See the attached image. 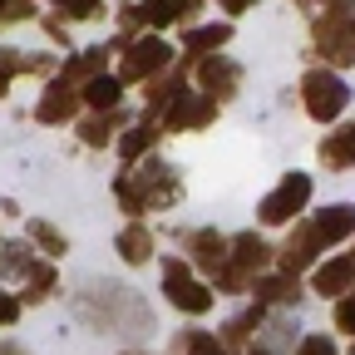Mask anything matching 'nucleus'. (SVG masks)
Listing matches in <instances>:
<instances>
[{"label": "nucleus", "mask_w": 355, "mask_h": 355, "mask_svg": "<svg viewBox=\"0 0 355 355\" xmlns=\"http://www.w3.org/2000/svg\"><path fill=\"white\" fill-rule=\"evenodd\" d=\"M74 306H79V316H89V321L104 326V331H119V326H144V331H148V306H144V301H133L119 282L89 286Z\"/></svg>", "instance_id": "f257e3e1"}, {"label": "nucleus", "mask_w": 355, "mask_h": 355, "mask_svg": "<svg viewBox=\"0 0 355 355\" xmlns=\"http://www.w3.org/2000/svg\"><path fill=\"white\" fill-rule=\"evenodd\" d=\"M350 0L331 6L316 20V55H326L331 64H355V20H350Z\"/></svg>", "instance_id": "f03ea898"}, {"label": "nucleus", "mask_w": 355, "mask_h": 355, "mask_svg": "<svg viewBox=\"0 0 355 355\" xmlns=\"http://www.w3.org/2000/svg\"><path fill=\"white\" fill-rule=\"evenodd\" d=\"M301 104H306L311 119L331 123V119L350 104V89H345V79H336L331 69H311V74L301 79Z\"/></svg>", "instance_id": "7ed1b4c3"}, {"label": "nucleus", "mask_w": 355, "mask_h": 355, "mask_svg": "<svg viewBox=\"0 0 355 355\" xmlns=\"http://www.w3.org/2000/svg\"><path fill=\"white\" fill-rule=\"evenodd\" d=\"M306 202H311V178H306V173H286L282 183L261 198L257 217L266 222V227H282V222H291V217H296Z\"/></svg>", "instance_id": "20e7f679"}, {"label": "nucleus", "mask_w": 355, "mask_h": 355, "mask_svg": "<svg viewBox=\"0 0 355 355\" xmlns=\"http://www.w3.org/2000/svg\"><path fill=\"white\" fill-rule=\"evenodd\" d=\"M163 296L178 306V311H188V316H202V311L212 306V291L202 286V282H193L188 277V266L183 261H163Z\"/></svg>", "instance_id": "39448f33"}, {"label": "nucleus", "mask_w": 355, "mask_h": 355, "mask_svg": "<svg viewBox=\"0 0 355 355\" xmlns=\"http://www.w3.org/2000/svg\"><path fill=\"white\" fill-rule=\"evenodd\" d=\"M198 15V0H139V6H123V25L139 30V25H178Z\"/></svg>", "instance_id": "423d86ee"}, {"label": "nucleus", "mask_w": 355, "mask_h": 355, "mask_svg": "<svg viewBox=\"0 0 355 355\" xmlns=\"http://www.w3.org/2000/svg\"><path fill=\"white\" fill-rule=\"evenodd\" d=\"M133 183H139V193H144L148 207H173L178 198H183V188H178V173H173L168 163H158V158H148L139 173H133Z\"/></svg>", "instance_id": "0eeeda50"}, {"label": "nucleus", "mask_w": 355, "mask_h": 355, "mask_svg": "<svg viewBox=\"0 0 355 355\" xmlns=\"http://www.w3.org/2000/svg\"><path fill=\"white\" fill-rule=\"evenodd\" d=\"M217 119V99H207V94H178L168 109H163V123L168 128H207Z\"/></svg>", "instance_id": "6e6552de"}, {"label": "nucleus", "mask_w": 355, "mask_h": 355, "mask_svg": "<svg viewBox=\"0 0 355 355\" xmlns=\"http://www.w3.org/2000/svg\"><path fill=\"white\" fill-rule=\"evenodd\" d=\"M168 60H173V50L163 40H139L123 55V79H153L158 69H168Z\"/></svg>", "instance_id": "1a4fd4ad"}, {"label": "nucleus", "mask_w": 355, "mask_h": 355, "mask_svg": "<svg viewBox=\"0 0 355 355\" xmlns=\"http://www.w3.org/2000/svg\"><path fill=\"white\" fill-rule=\"evenodd\" d=\"M198 64V79H202V94L207 99H232L237 94V84H242V69L232 60H193Z\"/></svg>", "instance_id": "9d476101"}, {"label": "nucleus", "mask_w": 355, "mask_h": 355, "mask_svg": "<svg viewBox=\"0 0 355 355\" xmlns=\"http://www.w3.org/2000/svg\"><path fill=\"white\" fill-rule=\"evenodd\" d=\"M188 242V252H193V266H202V272H222V266H227V252H232V242L227 237H217L212 227H202V232H188L183 237Z\"/></svg>", "instance_id": "9b49d317"}, {"label": "nucleus", "mask_w": 355, "mask_h": 355, "mask_svg": "<svg viewBox=\"0 0 355 355\" xmlns=\"http://www.w3.org/2000/svg\"><path fill=\"white\" fill-rule=\"evenodd\" d=\"M321 247H326V242L316 237V227H311V222H301V227L286 237V247H282V266H286L291 277H301L306 266L316 261V252H321Z\"/></svg>", "instance_id": "f8f14e48"}, {"label": "nucleus", "mask_w": 355, "mask_h": 355, "mask_svg": "<svg viewBox=\"0 0 355 355\" xmlns=\"http://www.w3.org/2000/svg\"><path fill=\"white\" fill-rule=\"evenodd\" d=\"M74 109H79V94H74V84L55 79L50 89H44V99H40L35 119H40V123H64V119H74Z\"/></svg>", "instance_id": "ddd939ff"}, {"label": "nucleus", "mask_w": 355, "mask_h": 355, "mask_svg": "<svg viewBox=\"0 0 355 355\" xmlns=\"http://www.w3.org/2000/svg\"><path fill=\"white\" fill-rule=\"evenodd\" d=\"M311 227H316V237L331 247V242H340V237H355V207L350 202H340V207H326L316 222H311Z\"/></svg>", "instance_id": "4468645a"}, {"label": "nucleus", "mask_w": 355, "mask_h": 355, "mask_svg": "<svg viewBox=\"0 0 355 355\" xmlns=\"http://www.w3.org/2000/svg\"><path fill=\"white\" fill-rule=\"evenodd\" d=\"M227 40H232V25H198V30L183 35V50H188L193 60H202L207 50H222Z\"/></svg>", "instance_id": "2eb2a0df"}, {"label": "nucleus", "mask_w": 355, "mask_h": 355, "mask_svg": "<svg viewBox=\"0 0 355 355\" xmlns=\"http://www.w3.org/2000/svg\"><path fill=\"white\" fill-rule=\"evenodd\" d=\"M321 163H326V168H350V163H355V123L336 128L331 139L321 144Z\"/></svg>", "instance_id": "dca6fc26"}, {"label": "nucleus", "mask_w": 355, "mask_h": 355, "mask_svg": "<svg viewBox=\"0 0 355 355\" xmlns=\"http://www.w3.org/2000/svg\"><path fill=\"white\" fill-rule=\"evenodd\" d=\"M119 257H123L128 266H144V261L153 257V232L139 227V222H133V227H123V232H119Z\"/></svg>", "instance_id": "f3484780"}, {"label": "nucleus", "mask_w": 355, "mask_h": 355, "mask_svg": "<svg viewBox=\"0 0 355 355\" xmlns=\"http://www.w3.org/2000/svg\"><path fill=\"white\" fill-rule=\"evenodd\" d=\"M350 282H355V261H350V257H336V261H326L321 272H316V291L331 296V301H336V291H345Z\"/></svg>", "instance_id": "a211bd4d"}, {"label": "nucleus", "mask_w": 355, "mask_h": 355, "mask_svg": "<svg viewBox=\"0 0 355 355\" xmlns=\"http://www.w3.org/2000/svg\"><path fill=\"white\" fill-rule=\"evenodd\" d=\"M119 94H123V79H114V74H94V79L84 84V104H94L104 114L119 109Z\"/></svg>", "instance_id": "6ab92c4d"}, {"label": "nucleus", "mask_w": 355, "mask_h": 355, "mask_svg": "<svg viewBox=\"0 0 355 355\" xmlns=\"http://www.w3.org/2000/svg\"><path fill=\"white\" fill-rule=\"evenodd\" d=\"M153 139H158V128H153V119H144V123H133V128L123 133V139H119V158H123V163H133L139 153H148V148H153Z\"/></svg>", "instance_id": "aec40b11"}, {"label": "nucleus", "mask_w": 355, "mask_h": 355, "mask_svg": "<svg viewBox=\"0 0 355 355\" xmlns=\"http://www.w3.org/2000/svg\"><path fill=\"white\" fill-rule=\"evenodd\" d=\"M35 266H40V261L30 257V247H25V242H10V247H0V272H6L10 282H20V277L30 282V272H35Z\"/></svg>", "instance_id": "412c9836"}, {"label": "nucleus", "mask_w": 355, "mask_h": 355, "mask_svg": "<svg viewBox=\"0 0 355 355\" xmlns=\"http://www.w3.org/2000/svg\"><path fill=\"white\" fill-rule=\"evenodd\" d=\"M25 69L44 74V69H50V60H35V55H20V50H0V94L10 89V74H25Z\"/></svg>", "instance_id": "4be33fe9"}, {"label": "nucleus", "mask_w": 355, "mask_h": 355, "mask_svg": "<svg viewBox=\"0 0 355 355\" xmlns=\"http://www.w3.org/2000/svg\"><path fill=\"white\" fill-rule=\"evenodd\" d=\"M257 296H261V301H277V306H291V301L301 296V282H296L291 272H282V277H261V282H257Z\"/></svg>", "instance_id": "5701e85b"}, {"label": "nucleus", "mask_w": 355, "mask_h": 355, "mask_svg": "<svg viewBox=\"0 0 355 355\" xmlns=\"http://www.w3.org/2000/svg\"><path fill=\"white\" fill-rule=\"evenodd\" d=\"M104 55H109V50H99V44H94V50H84V55H74V60L64 64V84H74V79L89 84V79L104 69Z\"/></svg>", "instance_id": "b1692460"}, {"label": "nucleus", "mask_w": 355, "mask_h": 355, "mask_svg": "<svg viewBox=\"0 0 355 355\" xmlns=\"http://www.w3.org/2000/svg\"><path fill=\"white\" fill-rule=\"evenodd\" d=\"M119 119H123L119 109H114V114H94V119H84V123H79V139H84L89 148H99V144H109V128H114Z\"/></svg>", "instance_id": "393cba45"}, {"label": "nucleus", "mask_w": 355, "mask_h": 355, "mask_svg": "<svg viewBox=\"0 0 355 355\" xmlns=\"http://www.w3.org/2000/svg\"><path fill=\"white\" fill-rule=\"evenodd\" d=\"M114 193H119V207L128 212V217H139L148 202H144V193H139V183H133V173H123L119 183H114Z\"/></svg>", "instance_id": "a878e982"}, {"label": "nucleus", "mask_w": 355, "mask_h": 355, "mask_svg": "<svg viewBox=\"0 0 355 355\" xmlns=\"http://www.w3.org/2000/svg\"><path fill=\"white\" fill-rule=\"evenodd\" d=\"M55 291V266H35V272H30V282H25V301H44V296H50Z\"/></svg>", "instance_id": "bb28decb"}, {"label": "nucleus", "mask_w": 355, "mask_h": 355, "mask_svg": "<svg viewBox=\"0 0 355 355\" xmlns=\"http://www.w3.org/2000/svg\"><path fill=\"white\" fill-rule=\"evenodd\" d=\"M261 321V311H247V316H232L227 326H222V340H227V345H242L247 336H252V326Z\"/></svg>", "instance_id": "cd10ccee"}, {"label": "nucleus", "mask_w": 355, "mask_h": 355, "mask_svg": "<svg viewBox=\"0 0 355 355\" xmlns=\"http://www.w3.org/2000/svg\"><path fill=\"white\" fill-rule=\"evenodd\" d=\"M30 237H35L44 252H50V257H64V237L50 227V222H40V217H35V222H30Z\"/></svg>", "instance_id": "c85d7f7f"}, {"label": "nucleus", "mask_w": 355, "mask_h": 355, "mask_svg": "<svg viewBox=\"0 0 355 355\" xmlns=\"http://www.w3.org/2000/svg\"><path fill=\"white\" fill-rule=\"evenodd\" d=\"M60 6V15H69V20H94V15H104V0H55Z\"/></svg>", "instance_id": "c756f323"}, {"label": "nucleus", "mask_w": 355, "mask_h": 355, "mask_svg": "<svg viewBox=\"0 0 355 355\" xmlns=\"http://www.w3.org/2000/svg\"><path fill=\"white\" fill-rule=\"evenodd\" d=\"M291 355H336V340H331V336H306Z\"/></svg>", "instance_id": "7c9ffc66"}, {"label": "nucleus", "mask_w": 355, "mask_h": 355, "mask_svg": "<svg viewBox=\"0 0 355 355\" xmlns=\"http://www.w3.org/2000/svg\"><path fill=\"white\" fill-rule=\"evenodd\" d=\"M183 345H188V355H222V350H217V336H202V331L183 336Z\"/></svg>", "instance_id": "2f4dec72"}, {"label": "nucleus", "mask_w": 355, "mask_h": 355, "mask_svg": "<svg viewBox=\"0 0 355 355\" xmlns=\"http://www.w3.org/2000/svg\"><path fill=\"white\" fill-rule=\"evenodd\" d=\"M30 20V0H0V25H15Z\"/></svg>", "instance_id": "473e14b6"}, {"label": "nucleus", "mask_w": 355, "mask_h": 355, "mask_svg": "<svg viewBox=\"0 0 355 355\" xmlns=\"http://www.w3.org/2000/svg\"><path fill=\"white\" fill-rule=\"evenodd\" d=\"M336 326L340 331H355V296H340L336 301Z\"/></svg>", "instance_id": "72a5a7b5"}, {"label": "nucleus", "mask_w": 355, "mask_h": 355, "mask_svg": "<svg viewBox=\"0 0 355 355\" xmlns=\"http://www.w3.org/2000/svg\"><path fill=\"white\" fill-rule=\"evenodd\" d=\"M15 316H20V301L15 296H0V326H10Z\"/></svg>", "instance_id": "f704fd0d"}, {"label": "nucleus", "mask_w": 355, "mask_h": 355, "mask_svg": "<svg viewBox=\"0 0 355 355\" xmlns=\"http://www.w3.org/2000/svg\"><path fill=\"white\" fill-rule=\"evenodd\" d=\"M222 6H227V15H242V10L252 6V0H222Z\"/></svg>", "instance_id": "c9c22d12"}, {"label": "nucleus", "mask_w": 355, "mask_h": 355, "mask_svg": "<svg viewBox=\"0 0 355 355\" xmlns=\"http://www.w3.org/2000/svg\"><path fill=\"white\" fill-rule=\"evenodd\" d=\"M252 355H272V350H252Z\"/></svg>", "instance_id": "e433bc0d"}, {"label": "nucleus", "mask_w": 355, "mask_h": 355, "mask_svg": "<svg viewBox=\"0 0 355 355\" xmlns=\"http://www.w3.org/2000/svg\"><path fill=\"white\" fill-rule=\"evenodd\" d=\"M350 355H355V350H350Z\"/></svg>", "instance_id": "4c0bfd02"}]
</instances>
